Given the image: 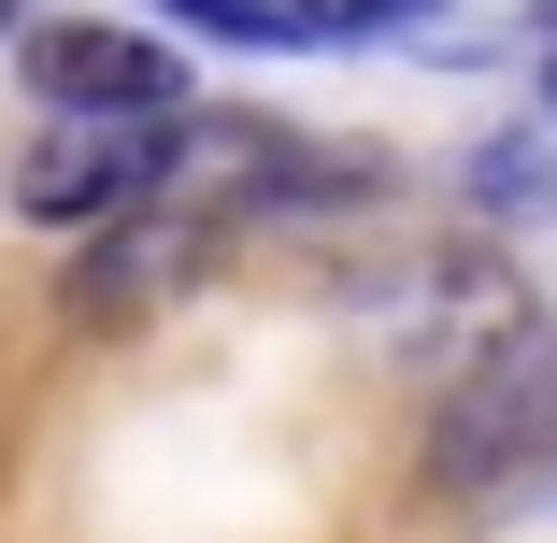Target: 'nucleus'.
I'll return each mask as SVG.
<instances>
[{
	"mask_svg": "<svg viewBox=\"0 0 557 543\" xmlns=\"http://www.w3.org/2000/svg\"><path fill=\"white\" fill-rule=\"evenodd\" d=\"M0 44H15V0H0Z\"/></svg>",
	"mask_w": 557,
	"mask_h": 543,
	"instance_id": "nucleus-8",
	"label": "nucleus"
},
{
	"mask_svg": "<svg viewBox=\"0 0 557 543\" xmlns=\"http://www.w3.org/2000/svg\"><path fill=\"white\" fill-rule=\"evenodd\" d=\"M186 158H200L186 115H44V144L15 158V214L86 244V230H115V214H144Z\"/></svg>",
	"mask_w": 557,
	"mask_h": 543,
	"instance_id": "nucleus-2",
	"label": "nucleus"
},
{
	"mask_svg": "<svg viewBox=\"0 0 557 543\" xmlns=\"http://www.w3.org/2000/svg\"><path fill=\"white\" fill-rule=\"evenodd\" d=\"M15 72H29L44 115H186V100H172V44L158 29H115V15L15 29Z\"/></svg>",
	"mask_w": 557,
	"mask_h": 543,
	"instance_id": "nucleus-3",
	"label": "nucleus"
},
{
	"mask_svg": "<svg viewBox=\"0 0 557 543\" xmlns=\"http://www.w3.org/2000/svg\"><path fill=\"white\" fill-rule=\"evenodd\" d=\"M172 29H200V44H300V15L286 0H158Z\"/></svg>",
	"mask_w": 557,
	"mask_h": 543,
	"instance_id": "nucleus-6",
	"label": "nucleus"
},
{
	"mask_svg": "<svg viewBox=\"0 0 557 543\" xmlns=\"http://www.w3.org/2000/svg\"><path fill=\"white\" fill-rule=\"evenodd\" d=\"M543 444H557V330L529 314V330H500L458 386H443V415H429V486H443V501H500Z\"/></svg>",
	"mask_w": 557,
	"mask_h": 543,
	"instance_id": "nucleus-1",
	"label": "nucleus"
},
{
	"mask_svg": "<svg viewBox=\"0 0 557 543\" xmlns=\"http://www.w3.org/2000/svg\"><path fill=\"white\" fill-rule=\"evenodd\" d=\"M200 244H214L200 214L144 200V214H115V230H86V244H72V286H58V300L86 314V330H115V314H158V300L200 272Z\"/></svg>",
	"mask_w": 557,
	"mask_h": 543,
	"instance_id": "nucleus-4",
	"label": "nucleus"
},
{
	"mask_svg": "<svg viewBox=\"0 0 557 543\" xmlns=\"http://www.w3.org/2000/svg\"><path fill=\"white\" fill-rule=\"evenodd\" d=\"M300 44H386V29H429V0H286Z\"/></svg>",
	"mask_w": 557,
	"mask_h": 543,
	"instance_id": "nucleus-5",
	"label": "nucleus"
},
{
	"mask_svg": "<svg viewBox=\"0 0 557 543\" xmlns=\"http://www.w3.org/2000/svg\"><path fill=\"white\" fill-rule=\"evenodd\" d=\"M543 115H557V58H543Z\"/></svg>",
	"mask_w": 557,
	"mask_h": 543,
	"instance_id": "nucleus-7",
	"label": "nucleus"
}]
</instances>
